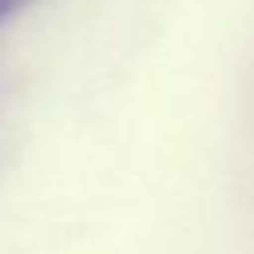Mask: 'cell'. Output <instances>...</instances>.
I'll return each instance as SVG.
<instances>
[{
	"mask_svg": "<svg viewBox=\"0 0 254 254\" xmlns=\"http://www.w3.org/2000/svg\"><path fill=\"white\" fill-rule=\"evenodd\" d=\"M19 6H23V0H0V23H3L6 16H13Z\"/></svg>",
	"mask_w": 254,
	"mask_h": 254,
	"instance_id": "cell-1",
	"label": "cell"
}]
</instances>
